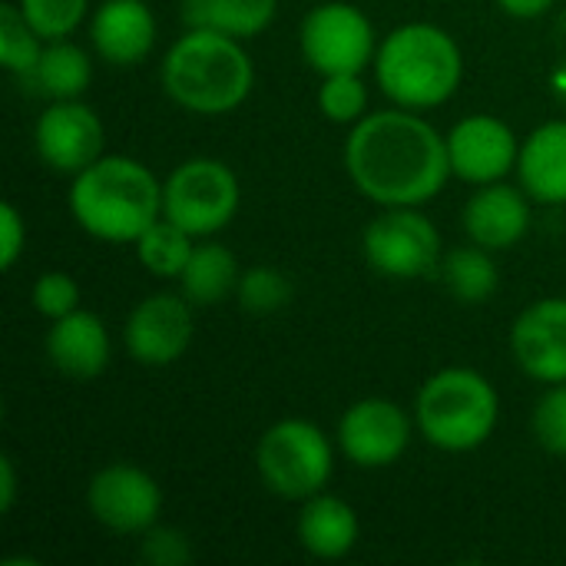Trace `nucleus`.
<instances>
[{"mask_svg": "<svg viewBox=\"0 0 566 566\" xmlns=\"http://www.w3.org/2000/svg\"><path fill=\"white\" fill-rule=\"evenodd\" d=\"M318 109L338 126H355L358 119H365L368 116V83L361 80V73L322 76Z\"/></svg>", "mask_w": 566, "mask_h": 566, "instance_id": "obj_28", "label": "nucleus"}, {"mask_svg": "<svg viewBox=\"0 0 566 566\" xmlns=\"http://www.w3.org/2000/svg\"><path fill=\"white\" fill-rule=\"evenodd\" d=\"M36 156L60 176H76L103 156L106 129L93 106L83 99H50L33 129Z\"/></svg>", "mask_w": 566, "mask_h": 566, "instance_id": "obj_13", "label": "nucleus"}, {"mask_svg": "<svg viewBox=\"0 0 566 566\" xmlns=\"http://www.w3.org/2000/svg\"><path fill=\"white\" fill-rule=\"evenodd\" d=\"M501 421V395L474 368L434 371L415 398V424L424 441L448 454H468L491 441Z\"/></svg>", "mask_w": 566, "mask_h": 566, "instance_id": "obj_5", "label": "nucleus"}, {"mask_svg": "<svg viewBox=\"0 0 566 566\" xmlns=\"http://www.w3.org/2000/svg\"><path fill=\"white\" fill-rule=\"evenodd\" d=\"M235 295L249 315H275L292 302V282L275 265H252L242 272Z\"/></svg>", "mask_w": 566, "mask_h": 566, "instance_id": "obj_27", "label": "nucleus"}, {"mask_svg": "<svg viewBox=\"0 0 566 566\" xmlns=\"http://www.w3.org/2000/svg\"><path fill=\"white\" fill-rule=\"evenodd\" d=\"M86 507L93 521L113 534H146L159 524L163 488L159 481L136 464H106L93 474L86 488Z\"/></svg>", "mask_w": 566, "mask_h": 566, "instance_id": "obj_10", "label": "nucleus"}, {"mask_svg": "<svg viewBox=\"0 0 566 566\" xmlns=\"http://www.w3.org/2000/svg\"><path fill=\"white\" fill-rule=\"evenodd\" d=\"M279 0H182L186 30H219L235 40H252L272 27Z\"/></svg>", "mask_w": 566, "mask_h": 566, "instance_id": "obj_23", "label": "nucleus"}, {"mask_svg": "<svg viewBox=\"0 0 566 566\" xmlns=\"http://www.w3.org/2000/svg\"><path fill=\"white\" fill-rule=\"evenodd\" d=\"M90 40L103 63L136 66L156 46V13L146 0H103L90 17Z\"/></svg>", "mask_w": 566, "mask_h": 566, "instance_id": "obj_16", "label": "nucleus"}, {"mask_svg": "<svg viewBox=\"0 0 566 566\" xmlns=\"http://www.w3.org/2000/svg\"><path fill=\"white\" fill-rule=\"evenodd\" d=\"M554 3L557 0H497V7L514 20H537L547 10H554Z\"/></svg>", "mask_w": 566, "mask_h": 566, "instance_id": "obj_34", "label": "nucleus"}, {"mask_svg": "<svg viewBox=\"0 0 566 566\" xmlns=\"http://www.w3.org/2000/svg\"><path fill=\"white\" fill-rule=\"evenodd\" d=\"M378 90L401 109H438L464 80V53L458 40L428 20H411L381 36L375 53Z\"/></svg>", "mask_w": 566, "mask_h": 566, "instance_id": "obj_4", "label": "nucleus"}, {"mask_svg": "<svg viewBox=\"0 0 566 566\" xmlns=\"http://www.w3.org/2000/svg\"><path fill=\"white\" fill-rule=\"evenodd\" d=\"M517 179L541 206H566V119L537 126L517 156Z\"/></svg>", "mask_w": 566, "mask_h": 566, "instance_id": "obj_19", "label": "nucleus"}, {"mask_svg": "<svg viewBox=\"0 0 566 566\" xmlns=\"http://www.w3.org/2000/svg\"><path fill=\"white\" fill-rule=\"evenodd\" d=\"M415 431V415L391 398H361L338 421V448L355 468L381 471L401 461Z\"/></svg>", "mask_w": 566, "mask_h": 566, "instance_id": "obj_11", "label": "nucleus"}, {"mask_svg": "<svg viewBox=\"0 0 566 566\" xmlns=\"http://www.w3.org/2000/svg\"><path fill=\"white\" fill-rule=\"evenodd\" d=\"M378 43L371 17L348 0H325L312 7L298 27L302 56L322 76L365 73L375 63Z\"/></svg>", "mask_w": 566, "mask_h": 566, "instance_id": "obj_8", "label": "nucleus"}, {"mask_svg": "<svg viewBox=\"0 0 566 566\" xmlns=\"http://www.w3.org/2000/svg\"><path fill=\"white\" fill-rule=\"evenodd\" d=\"M551 83H554V93H557L560 99H566V63H560V66L554 70Z\"/></svg>", "mask_w": 566, "mask_h": 566, "instance_id": "obj_36", "label": "nucleus"}, {"mask_svg": "<svg viewBox=\"0 0 566 566\" xmlns=\"http://www.w3.org/2000/svg\"><path fill=\"white\" fill-rule=\"evenodd\" d=\"M531 428L547 454L566 458V385H547L544 398L534 408Z\"/></svg>", "mask_w": 566, "mask_h": 566, "instance_id": "obj_30", "label": "nucleus"}, {"mask_svg": "<svg viewBox=\"0 0 566 566\" xmlns=\"http://www.w3.org/2000/svg\"><path fill=\"white\" fill-rule=\"evenodd\" d=\"M345 169L355 189L391 209L424 206L448 186L451 159L441 136L418 109H378L358 119L345 143Z\"/></svg>", "mask_w": 566, "mask_h": 566, "instance_id": "obj_1", "label": "nucleus"}, {"mask_svg": "<svg viewBox=\"0 0 566 566\" xmlns=\"http://www.w3.org/2000/svg\"><path fill=\"white\" fill-rule=\"evenodd\" d=\"M521 139L517 133L491 113L464 116L448 133V159L451 172L471 186H488L517 172Z\"/></svg>", "mask_w": 566, "mask_h": 566, "instance_id": "obj_14", "label": "nucleus"}, {"mask_svg": "<svg viewBox=\"0 0 566 566\" xmlns=\"http://www.w3.org/2000/svg\"><path fill=\"white\" fill-rule=\"evenodd\" d=\"M239 259L232 255V249H226L222 242H212V239H202L182 275H179V292L196 305V308H206V305H219L226 302L235 289H239Z\"/></svg>", "mask_w": 566, "mask_h": 566, "instance_id": "obj_21", "label": "nucleus"}, {"mask_svg": "<svg viewBox=\"0 0 566 566\" xmlns=\"http://www.w3.org/2000/svg\"><path fill=\"white\" fill-rule=\"evenodd\" d=\"M242 206V186L229 163L196 156L179 163L163 182V216L192 239L222 232Z\"/></svg>", "mask_w": 566, "mask_h": 566, "instance_id": "obj_7", "label": "nucleus"}, {"mask_svg": "<svg viewBox=\"0 0 566 566\" xmlns=\"http://www.w3.org/2000/svg\"><path fill=\"white\" fill-rule=\"evenodd\" d=\"M43 36L27 23V17L20 13L17 3H3L0 7V63L7 73L27 80L43 53Z\"/></svg>", "mask_w": 566, "mask_h": 566, "instance_id": "obj_26", "label": "nucleus"}, {"mask_svg": "<svg viewBox=\"0 0 566 566\" xmlns=\"http://www.w3.org/2000/svg\"><path fill=\"white\" fill-rule=\"evenodd\" d=\"M43 348L50 365L73 381H93L109 365V332L103 318L86 308L50 322Z\"/></svg>", "mask_w": 566, "mask_h": 566, "instance_id": "obj_18", "label": "nucleus"}, {"mask_svg": "<svg viewBox=\"0 0 566 566\" xmlns=\"http://www.w3.org/2000/svg\"><path fill=\"white\" fill-rule=\"evenodd\" d=\"M136 259L139 265L156 275V279H179L192 249H196V239L179 229L176 222H169L166 216H159L136 242Z\"/></svg>", "mask_w": 566, "mask_h": 566, "instance_id": "obj_25", "label": "nucleus"}, {"mask_svg": "<svg viewBox=\"0 0 566 566\" xmlns=\"http://www.w3.org/2000/svg\"><path fill=\"white\" fill-rule=\"evenodd\" d=\"M255 471L275 497L308 501L332 481L335 448L315 421L282 418L259 438Z\"/></svg>", "mask_w": 566, "mask_h": 566, "instance_id": "obj_6", "label": "nucleus"}, {"mask_svg": "<svg viewBox=\"0 0 566 566\" xmlns=\"http://www.w3.org/2000/svg\"><path fill=\"white\" fill-rule=\"evenodd\" d=\"M159 76L166 96L196 116H226L255 86V66L242 40L206 27L186 30L166 50Z\"/></svg>", "mask_w": 566, "mask_h": 566, "instance_id": "obj_3", "label": "nucleus"}, {"mask_svg": "<svg viewBox=\"0 0 566 566\" xmlns=\"http://www.w3.org/2000/svg\"><path fill=\"white\" fill-rule=\"evenodd\" d=\"M531 202L534 199L524 192V186H507L504 179L478 186L461 219L468 239L491 252L517 245L531 229Z\"/></svg>", "mask_w": 566, "mask_h": 566, "instance_id": "obj_17", "label": "nucleus"}, {"mask_svg": "<svg viewBox=\"0 0 566 566\" xmlns=\"http://www.w3.org/2000/svg\"><path fill=\"white\" fill-rule=\"evenodd\" d=\"M17 504V468L10 458H0V511H13Z\"/></svg>", "mask_w": 566, "mask_h": 566, "instance_id": "obj_35", "label": "nucleus"}, {"mask_svg": "<svg viewBox=\"0 0 566 566\" xmlns=\"http://www.w3.org/2000/svg\"><path fill=\"white\" fill-rule=\"evenodd\" d=\"M33 308L43 318H50V322L76 312L80 308V285H76V279L66 275V272H43L33 282Z\"/></svg>", "mask_w": 566, "mask_h": 566, "instance_id": "obj_31", "label": "nucleus"}, {"mask_svg": "<svg viewBox=\"0 0 566 566\" xmlns=\"http://www.w3.org/2000/svg\"><path fill=\"white\" fill-rule=\"evenodd\" d=\"M517 368L541 385H566V298H537L511 328Z\"/></svg>", "mask_w": 566, "mask_h": 566, "instance_id": "obj_15", "label": "nucleus"}, {"mask_svg": "<svg viewBox=\"0 0 566 566\" xmlns=\"http://www.w3.org/2000/svg\"><path fill=\"white\" fill-rule=\"evenodd\" d=\"M90 80H93L90 53L66 36V40L43 43V53L23 83L46 99H80Z\"/></svg>", "mask_w": 566, "mask_h": 566, "instance_id": "obj_22", "label": "nucleus"}, {"mask_svg": "<svg viewBox=\"0 0 566 566\" xmlns=\"http://www.w3.org/2000/svg\"><path fill=\"white\" fill-rule=\"evenodd\" d=\"M27 23L43 40H66L90 13V0H17Z\"/></svg>", "mask_w": 566, "mask_h": 566, "instance_id": "obj_29", "label": "nucleus"}, {"mask_svg": "<svg viewBox=\"0 0 566 566\" xmlns=\"http://www.w3.org/2000/svg\"><path fill=\"white\" fill-rule=\"evenodd\" d=\"M441 279H444L448 292L464 305H484L488 298H494V292L501 285V272H497L491 249H481L474 242L451 249L444 255Z\"/></svg>", "mask_w": 566, "mask_h": 566, "instance_id": "obj_24", "label": "nucleus"}, {"mask_svg": "<svg viewBox=\"0 0 566 566\" xmlns=\"http://www.w3.org/2000/svg\"><path fill=\"white\" fill-rule=\"evenodd\" d=\"M368 265L385 279H428L441 272L444 245L438 226L418 206H391L361 235Z\"/></svg>", "mask_w": 566, "mask_h": 566, "instance_id": "obj_9", "label": "nucleus"}, {"mask_svg": "<svg viewBox=\"0 0 566 566\" xmlns=\"http://www.w3.org/2000/svg\"><path fill=\"white\" fill-rule=\"evenodd\" d=\"M295 531H298V544L315 560H342L355 551L361 524L348 501L322 491V494L302 501Z\"/></svg>", "mask_w": 566, "mask_h": 566, "instance_id": "obj_20", "label": "nucleus"}, {"mask_svg": "<svg viewBox=\"0 0 566 566\" xmlns=\"http://www.w3.org/2000/svg\"><path fill=\"white\" fill-rule=\"evenodd\" d=\"M192 302L179 292H156L146 295L123 325V345L129 352L133 361L146 365V368H166L176 365L189 345H192Z\"/></svg>", "mask_w": 566, "mask_h": 566, "instance_id": "obj_12", "label": "nucleus"}, {"mask_svg": "<svg viewBox=\"0 0 566 566\" xmlns=\"http://www.w3.org/2000/svg\"><path fill=\"white\" fill-rule=\"evenodd\" d=\"M27 249V222L13 202L0 206V269L10 272Z\"/></svg>", "mask_w": 566, "mask_h": 566, "instance_id": "obj_33", "label": "nucleus"}, {"mask_svg": "<svg viewBox=\"0 0 566 566\" xmlns=\"http://www.w3.org/2000/svg\"><path fill=\"white\" fill-rule=\"evenodd\" d=\"M66 206L86 235L126 245L163 216V182L146 163L123 153H103L73 176Z\"/></svg>", "mask_w": 566, "mask_h": 566, "instance_id": "obj_2", "label": "nucleus"}, {"mask_svg": "<svg viewBox=\"0 0 566 566\" xmlns=\"http://www.w3.org/2000/svg\"><path fill=\"white\" fill-rule=\"evenodd\" d=\"M143 560L149 566H186L192 560L189 537L176 527L156 524L143 534Z\"/></svg>", "mask_w": 566, "mask_h": 566, "instance_id": "obj_32", "label": "nucleus"}]
</instances>
